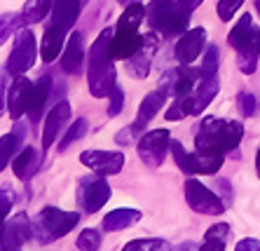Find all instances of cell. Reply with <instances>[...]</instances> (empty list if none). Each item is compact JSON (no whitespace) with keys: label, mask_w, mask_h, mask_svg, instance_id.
Listing matches in <instances>:
<instances>
[{"label":"cell","mask_w":260,"mask_h":251,"mask_svg":"<svg viewBox=\"0 0 260 251\" xmlns=\"http://www.w3.org/2000/svg\"><path fill=\"white\" fill-rule=\"evenodd\" d=\"M255 7H258V14H260V0H255Z\"/></svg>","instance_id":"cell-45"},{"label":"cell","mask_w":260,"mask_h":251,"mask_svg":"<svg viewBox=\"0 0 260 251\" xmlns=\"http://www.w3.org/2000/svg\"><path fill=\"white\" fill-rule=\"evenodd\" d=\"M30 237H33V223L28 221V216L19 214L17 218H14L12 223L5 228L0 246H3L5 251H19V249H21V244H24V242H28Z\"/></svg>","instance_id":"cell-20"},{"label":"cell","mask_w":260,"mask_h":251,"mask_svg":"<svg viewBox=\"0 0 260 251\" xmlns=\"http://www.w3.org/2000/svg\"><path fill=\"white\" fill-rule=\"evenodd\" d=\"M145 17L152 31L162 36L185 33L190 24V12L178 0H150V5L145 7Z\"/></svg>","instance_id":"cell-6"},{"label":"cell","mask_w":260,"mask_h":251,"mask_svg":"<svg viewBox=\"0 0 260 251\" xmlns=\"http://www.w3.org/2000/svg\"><path fill=\"white\" fill-rule=\"evenodd\" d=\"M87 132H89V124H87L85 120H75V122H71L66 136H63V141L59 143V150H61V153H66L68 148H71L73 143H78L80 139L87 134Z\"/></svg>","instance_id":"cell-28"},{"label":"cell","mask_w":260,"mask_h":251,"mask_svg":"<svg viewBox=\"0 0 260 251\" xmlns=\"http://www.w3.org/2000/svg\"><path fill=\"white\" fill-rule=\"evenodd\" d=\"M218 64H220V59H218V49L211 45V47L206 49V56L202 59V66L197 68V75H200V80L216 78V75H218Z\"/></svg>","instance_id":"cell-29"},{"label":"cell","mask_w":260,"mask_h":251,"mask_svg":"<svg viewBox=\"0 0 260 251\" xmlns=\"http://www.w3.org/2000/svg\"><path fill=\"white\" fill-rule=\"evenodd\" d=\"M110 40H113V31H101L94 45L89 47V71H87V82H89L91 97L103 99L108 97L115 87V56L110 52Z\"/></svg>","instance_id":"cell-2"},{"label":"cell","mask_w":260,"mask_h":251,"mask_svg":"<svg viewBox=\"0 0 260 251\" xmlns=\"http://www.w3.org/2000/svg\"><path fill=\"white\" fill-rule=\"evenodd\" d=\"M61 68L71 75H80L85 68V40L82 33H71V38L63 45V56H61Z\"/></svg>","instance_id":"cell-19"},{"label":"cell","mask_w":260,"mask_h":251,"mask_svg":"<svg viewBox=\"0 0 260 251\" xmlns=\"http://www.w3.org/2000/svg\"><path fill=\"white\" fill-rule=\"evenodd\" d=\"M80 10H82V0H54L52 17H49L43 45H40V56L45 64H52L61 54V49L68 40V33H71V26L80 17Z\"/></svg>","instance_id":"cell-1"},{"label":"cell","mask_w":260,"mask_h":251,"mask_svg":"<svg viewBox=\"0 0 260 251\" xmlns=\"http://www.w3.org/2000/svg\"><path fill=\"white\" fill-rule=\"evenodd\" d=\"M10 209H12V193L0 190V211H3V214H10Z\"/></svg>","instance_id":"cell-37"},{"label":"cell","mask_w":260,"mask_h":251,"mask_svg":"<svg viewBox=\"0 0 260 251\" xmlns=\"http://www.w3.org/2000/svg\"><path fill=\"white\" fill-rule=\"evenodd\" d=\"M3 251H5V249H3Z\"/></svg>","instance_id":"cell-46"},{"label":"cell","mask_w":260,"mask_h":251,"mask_svg":"<svg viewBox=\"0 0 260 251\" xmlns=\"http://www.w3.org/2000/svg\"><path fill=\"white\" fill-rule=\"evenodd\" d=\"M7 68H0V115H3V110H5V104H7V99H5V89H7Z\"/></svg>","instance_id":"cell-36"},{"label":"cell","mask_w":260,"mask_h":251,"mask_svg":"<svg viewBox=\"0 0 260 251\" xmlns=\"http://www.w3.org/2000/svg\"><path fill=\"white\" fill-rule=\"evenodd\" d=\"M167 97H169V94L164 92L162 87L155 89V92H150V94H145V99L141 101V106H139V115H136V120H134V124H132V132L134 134H139V139L145 134V124L150 122L152 117L162 110Z\"/></svg>","instance_id":"cell-17"},{"label":"cell","mask_w":260,"mask_h":251,"mask_svg":"<svg viewBox=\"0 0 260 251\" xmlns=\"http://www.w3.org/2000/svg\"><path fill=\"white\" fill-rule=\"evenodd\" d=\"M239 106H242V113H244V115L251 117L255 113V108H258V101H255L253 94L242 92V94H239Z\"/></svg>","instance_id":"cell-35"},{"label":"cell","mask_w":260,"mask_h":251,"mask_svg":"<svg viewBox=\"0 0 260 251\" xmlns=\"http://www.w3.org/2000/svg\"><path fill=\"white\" fill-rule=\"evenodd\" d=\"M52 7H54V0H28L24 7V12H21L24 26H33V24H38V21H43V19L52 12Z\"/></svg>","instance_id":"cell-25"},{"label":"cell","mask_w":260,"mask_h":251,"mask_svg":"<svg viewBox=\"0 0 260 251\" xmlns=\"http://www.w3.org/2000/svg\"><path fill=\"white\" fill-rule=\"evenodd\" d=\"M71 122V104L68 101H59L54 108L49 110L47 120H45L43 129V148H52V143H56L61 129Z\"/></svg>","instance_id":"cell-18"},{"label":"cell","mask_w":260,"mask_h":251,"mask_svg":"<svg viewBox=\"0 0 260 251\" xmlns=\"http://www.w3.org/2000/svg\"><path fill=\"white\" fill-rule=\"evenodd\" d=\"M110 200V185L103 176L82 178L78 185V202L87 214H96L99 209Z\"/></svg>","instance_id":"cell-12"},{"label":"cell","mask_w":260,"mask_h":251,"mask_svg":"<svg viewBox=\"0 0 260 251\" xmlns=\"http://www.w3.org/2000/svg\"><path fill=\"white\" fill-rule=\"evenodd\" d=\"M38 167H40V153L33 146L24 148L21 153L14 155V174L21 181H30L33 174L38 172Z\"/></svg>","instance_id":"cell-23"},{"label":"cell","mask_w":260,"mask_h":251,"mask_svg":"<svg viewBox=\"0 0 260 251\" xmlns=\"http://www.w3.org/2000/svg\"><path fill=\"white\" fill-rule=\"evenodd\" d=\"M171 251H200V246L194 244V242H183V244H178V246H174Z\"/></svg>","instance_id":"cell-40"},{"label":"cell","mask_w":260,"mask_h":251,"mask_svg":"<svg viewBox=\"0 0 260 251\" xmlns=\"http://www.w3.org/2000/svg\"><path fill=\"white\" fill-rule=\"evenodd\" d=\"M230 237V226L228 223H216L206 230L204 244L200 246V251H225V242Z\"/></svg>","instance_id":"cell-26"},{"label":"cell","mask_w":260,"mask_h":251,"mask_svg":"<svg viewBox=\"0 0 260 251\" xmlns=\"http://www.w3.org/2000/svg\"><path fill=\"white\" fill-rule=\"evenodd\" d=\"M122 251H171V246L164 239H134L127 242Z\"/></svg>","instance_id":"cell-30"},{"label":"cell","mask_w":260,"mask_h":251,"mask_svg":"<svg viewBox=\"0 0 260 251\" xmlns=\"http://www.w3.org/2000/svg\"><path fill=\"white\" fill-rule=\"evenodd\" d=\"M141 221V211L139 209H115L110 214L103 216V230L108 233H115V230H122V228H129L134 223Z\"/></svg>","instance_id":"cell-24"},{"label":"cell","mask_w":260,"mask_h":251,"mask_svg":"<svg viewBox=\"0 0 260 251\" xmlns=\"http://www.w3.org/2000/svg\"><path fill=\"white\" fill-rule=\"evenodd\" d=\"M5 216L7 214H3V211H0V242H3V233H5Z\"/></svg>","instance_id":"cell-42"},{"label":"cell","mask_w":260,"mask_h":251,"mask_svg":"<svg viewBox=\"0 0 260 251\" xmlns=\"http://www.w3.org/2000/svg\"><path fill=\"white\" fill-rule=\"evenodd\" d=\"M242 5H244V0H220L216 7V12H218V17H220V21H230Z\"/></svg>","instance_id":"cell-33"},{"label":"cell","mask_w":260,"mask_h":251,"mask_svg":"<svg viewBox=\"0 0 260 251\" xmlns=\"http://www.w3.org/2000/svg\"><path fill=\"white\" fill-rule=\"evenodd\" d=\"M218 89H220L218 75L216 78L200 80L190 94H185V97H174L169 110H167V120H183V117H190V115H202V110L213 101Z\"/></svg>","instance_id":"cell-7"},{"label":"cell","mask_w":260,"mask_h":251,"mask_svg":"<svg viewBox=\"0 0 260 251\" xmlns=\"http://www.w3.org/2000/svg\"><path fill=\"white\" fill-rule=\"evenodd\" d=\"M145 17V7L141 3H132L117 19V26L110 40V52L115 59H129L134 52H139L143 45V36L139 33V26Z\"/></svg>","instance_id":"cell-4"},{"label":"cell","mask_w":260,"mask_h":251,"mask_svg":"<svg viewBox=\"0 0 260 251\" xmlns=\"http://www.w3.org/2000/svg\"><path fill=\"white\" fill-rule=\"evenodd\" d=\"M49 94H52V80H49L47 75H43L38 82H33V92H30L28 108H26V115L30 117L33 124L40 120V115H43L45 104L49 101Z\"/></svg>","instance_id":"cell-22"},{"label":"cell","mask_w":260,"mask_h":251,"mask_svg":"<svg viewBox=\"0 0 260 251\" xmlns=\"http://www.w3.org/2000/svg\"><path fill=\"white\" fill-rule=\"evenodd\" d=\"M255 169H258V178H260V148H258V153H255Z\"/></svg>","instance_id":"cell-43"},{"label":"cell","mask_w":260,"mask_h":251,"mask_svg":"<svg viewBox=\"0 0 260 251\" xmlns=\"http://www.w3.org/2000/svg\"><path fill=\"white\" fill-rule=\"evenodd\" d=\"M235 251H260V242L258 239H242Z\"/></svg>","instance_id":"cell-38"},{"label":"cell","mask_w":260,"mask_h":251,"mask_svg":"<svg viewBox=\"0 0 260 251\" xmlns=\"http://www.w3.org/2000/svg\"><path fill=\"white\" fill-rule=\"evenodd\" d=\"M132 134H134V132H132V127H129V129H122L120 134H117V139H115V141L120 143V146H127V143H132Z\"/></svg>","instance_id":"cell-39"},{"label":"cell","mask_w":260,"mask_h":251,"mask_svg":"<svg viewBox=\"0 0 260 251\" xmlns=\"http://www.w3.org/2000/svg\"><path fill=\"white\" fill-rule=\"evenodd\" d=\"M178 3H181V5L185 7L188 12H192V10H194V7H197V5H200L202 0H178Z\"/></svg>","instance_id":"cell-41"},{"label":"cell","mask_w":260,"mask_h":251,"mask_svg":"<svg viewBox=\"0 0 260 251\" xmlns=\"http://www.w3.org/2000/svg\"><path fill=\"white\" fill-rule=\"evenodd\" d=\"M244 127L237 120H218V117H202L197 136H194V150L200 153H218L225 155L235 150L242 143Z\"/></svg>","instance_id":"cell-3"},{"label":"cell","mask_w":260,"mask_h":251,"mask_svg":"<svg viewBox=\"0 0 260 251\" xmlns=\"http://www.w3.org/2000/svg\"><path fill=\"white\" fill-rule=\"evenodd\" d=\"M185 200H188L190 209H194L197 214H204V216L223 214L225 209L220 197L213 195L211 190L206 188L202 181H197V178H188L185 181Z\"/></svg>","instance_id":"cell-11"},{"label":"cell","mask_w":260,"mask_h":251,"mask_svg":"<svg viewBox=\"0 0 260 251\" xmlns=\"http://www.w3.org/2000/svg\"><path fill=\"white\" fill-rule=\"evenodd\" d=\"M120 5H132V3H141V0H117Z\"/></svg>","instance_id":"cell-44"},{"label":"cell","mask_w":260,"mask_h":251,"mask_svg":"<svg viewBox=\"0 0 260 251\" xmlns=\"http://www.w3.org/2000/svg\"><path fill=\"white\" fill-rule=\"evenodd\" d=\"M228 43L237 49L239 54V71L246 75H253L258 68V56H260V31L253 24L251 14H242V19L237 21V26L228 36Z\"/></svg>","instance_id":"cell-5"},{"label":"cell","mask_w":260,"mask_h":251,"mask_svg":"<svg viewBox=\"0 0 260 251\" xmlns=\"http://www.w3.org/2000/svg\"><path fill=\"white\" fill-rule=\"evenodd\" d=\"M80 162L89 167L91 172L108 176V174H120L124 167V155L113 153V150H85L80 155Z\"/></svg>","instance_id":"cell-14"},{"label":"cell","mask_w":260,"mask_h":251,"mask_svg":"<svg viewBox=\"0 0 260 251\" xmlns=\"http://www.w3.org/2000/svg\"><path fill=\"white\" fill-rule=\"evenodd\" d=\"M80 214L75 211H61L56 207H45L40 214L33 218V235L43 244H49L54 239H61L66 233H71L78 226Z\"/></svg>","instance_id":"cell-8"},{"label":"cell","mask_w":260,"mask_h":251,"mask_svg":"<svg viewBox=\"0 0 260 251\" xmlns=\"http://www.w3.org/2000/svg\"><path fill=\"white\" fill-rule=\"evenodd\" d=\"M155 49H157V36H155V33L143 36V45H141V49L139 52H134V54L127 59V71H129L132 78H136V80L148 78Z\"/></svg>","instance_id":"cell-15"},{"label":"cell","mask_w":260,"mask_h":251,"mask_svg":"<svg viewBox=\"0 0 260 251\" xmlns=\"http://www.w3.org/2000/svg\"><path fill=\"white\" fill-rule=\"evenodd\" d=\"M21 141H24V134H21V132H17V134L12 132V134H5L0 139V172L10 165V160H14Z\"/></svg>","instance_id":"cell-27"},{"label":"cell","mask_w":260,"mask_h":251,"mask_svg":"<svg viewBox=\"0 0 260 251\" xmlns=\"http://www.w3.org/2000/svg\"><path fill=\"white\" fill-rule=\"evenodd\" d=\"M21 24H24V21H21V17H19V14H12V12L3 14V17H0V45L5 43L7 38L12 36V33L17 31Z\"/></svg>","instance_id":"cell-31"},{"label":"cell","mask_w":260,"mask_h":251,"mask_svg":"<svg viewBox=\"0 0 260 251\" xmlns=\"http://www.w3.org/2000/svg\"><path fill=\"white\" fill-rule=\"evenodd\" d=\"M99 244H101V233L94 230V228H87L82 230L78 237V249L80 251H96Z\"/></svg>","instance_id":"cell-32"},{"label":"cell","mask_w":260,"mask_h":251,"mask_svg":"<svg viewBox=\"0 0 260 251\" xmlns=\"http://www.w3.org/2000/svg\"><path fill=\"white\" fill-rule=\"evenodd\" d=\"M38 59V43L33 31L28 28H21L17 33V40H14V47L10 52V59H7V73L10 75H24Z\"/></svg>","instance_id":"cell-10"},{"label":"cell","mask_w":260,"mask_h":251,"mask_svg":"<svg viewBox=\"0 0 260 251\" xmlns=\"http://www.w3.org/2000/svg\"><path fill=\"white\" fill-rule=\"evenodd\" d=\"M169 146H171L169 129L145 132L139 141V158L143 160L148 167H159L164 162V155H167V148Z\"/></svg>","instance_id":"cell-13"},{"label":"cell","mask_w":260,"mask_h":251,"mask_svg":"<svg viewBox=\"0 0 260 251\" xmlns=\"http://www.w3.org/2000/svg\"><path fill=\"white\" fill-rule=\"evenodd\" d=\"M206 45V31L204 28H188L181 36V40L176 43V59L185 66L197 61V56L202 54V49Z\"/></svg>","instance_id":"cell-16"},{"label":"cell","mask_w":260,"mask_h":251,"mask_svg":"<svg viewBox=\"0 0 260 251\" xmlns=\"http://www.w3.org/2000/svg\"><path fill=\"white\" fill-rule=\"evenodd\" d=\"M108 101H110V104H108V115L115 117L117 113L122 110V106H124V92H122L120 87L115 85V87H113V92L108 94Z\"/></svg>","instance_id":"cell-34"},{"label":"cell","mask_w":260,"mask_h":251,"mask_svg":"<svg viewBox=\"0 0 260 251\" xmlns=\"http://www.w3.org/2000/svg\"><path fill=\"white\" fill-rule=\"evenodd\" d=\"M30 92H33V82H30L28 78H21V75H19V78L12 82L10 97H7V108H10L12 120H19L21 115H26Z\"/></svg>","instance_id":"cell-21"},{"label":"cell","mask_w":260,"mask_h":251,"mask_svg":"<svg viewBox=\"0 0 260 251\" xmlns=\"http://www.w3.org/2000/svg\"><path fill=\"white\" fill-rule=\"evenodd\" d=\"M171 153H174V160L178 169H183L185 174H218L220 167H223V155L218 153H188L181 143H171Z\"/></svg>","instance_id":"cell-9"}]
</instances>
